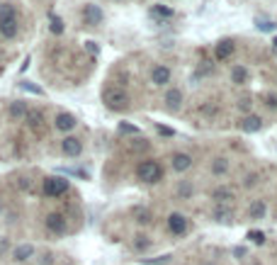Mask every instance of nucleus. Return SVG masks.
<instances>
[{"label":"nucleus","instance_id":"1","mask_svg":"<svg viewBox=\"0 0 277 265\" xmlns=\"http://www.w3.org/2000/svg\"><path fill=\"white\" fill-rule=\"evenodd\" d=\"M17 30H20V25H17V7L12 2H5L0 7V34L5 39H15Z\"/></svg>","mask_w":277,"mask_h":265},{"label":"nucleus","instance_id":"2","mask_svg":"<svg viewBox=\"0 0 277 265\" xmlns=\"http://www.w3.org/2000/svg\"><path fill=\"white\" fill-rule=\"evenodd\" d=\"M102 100L110 110H126V105H129V95L119 88H107L102 93Z\"/></svg>","mask_w":277,"mask_h":265},{"label":"nucleus","instance_id":"3","mask_svg":"<svg viewBox=\"0 0 277 265\" xmlns=\"http://www.w3.org/2000/svg\"><path fill=\"white\" fill-rule=\"evenodd\" d=\"M136 173H139V178L144 183H158L160 178H163V168H160L158 161H144Z\"/></svg>","mask_w":277,"mask_h":265},{"label":"nucleus","instance_id":"4","mask_svg":"<svg viewBox=\"0 0 277 265\" xmlns=\"http://www.w3.org/2000/svg\"><path fill=\"white\" fill-rule=\"evenodd\" d=\"M41 190H44V195H46V197H59V195H63V192L68 190V180H66V178H61V175L46 178Z\"/></svg>","mask_w":277,"mask_h":265},{"label":"nucleus","instance_id":"5","mask_svg":"<svg viewBox=\"0 0 277 265\" xmlns=\"http://www.w3.org/2000/svg\"><path fill=\"white\" fill-rule=\"evenodd\" d=\"M102 10H100V5H92V2H88L85 7H83V20H85V25H90V27H95V25H100L102 22Z\"/></svg>","mask_w":277,"mask_h":265},{"label":"nucleus","instance_id":"6","mask_svg":"<svg viewBox=\"0 0 277 265\" xmlns=\"http://www.w3.org/2000/svg\"><path fill=\"white\" fill-rule=\"evenodd\" d=\"M46 229L54 231V233H63V231H66V219H63V214H59V212L46 214Z\"/></svg>","mask_w":277,"mask_h":265},{"label":"nucleus","instance_id":"7","mask_svg":"<svg viewBox=\"0 0 277 265\" xmlns=\"http://www.w3.org/2000/svg\"><path fill=\"white\" fill-rule=\"evenodd\" d=\"M61 151L66 153V156H71V158H76L83 151V144H80V139H76V136H66L61 141Z\"/></svg>","mask_w":277,"mask_h":265},{"label":"nucleus","instance_id":"8","mask_svg":"<svg viewBox=\"0 0 277 265\" xmlns=\"http://www.w3.org/2000/svg\"><path fill=\"white\" fill-rule=\"evenodd\" d=\"M54 127L59 129V132H71L73 127H76V117L68 112H61L56 114V119H54Z\"/></svg>","mask_w":277,"mask_h":265},{"label":"nucleus","instance_id":"9","mask_svg":"<svg viewBox=\"0 0 277 265\" xmlns=\"http://www.w3.org/2000/svg\"><path fill=\"white\" fill-rule=\"evenodd\" d=\"M34 256V246H30V243H22V246H17L15 251H12V261L15 263H25V261H30Z\"/></svg>","mask_w":277,"mask_h":265},{"label":"nucleus","instance_id":"10","mask_svg":"<svg viewBox=\"0 0 277 265\" xmlns=\"http://www.w3.org/2000/svg\"><path fill=\"white\" fill-rule=\"evenodd\" d=\"M168 229H170L173 233H185V231H187V219H185L183 214H170V217H168Z\"/></svg>","mask_w":277,"mask_h":265},{"label":"nucleus","instance_id":"11","mask_svg":"<svg viewBox=\"0 0 277 265\" xmlns=\"http://www.w3.org/2000/svg\"><path fill=\"white\" fill-rule=\"evenodd\" d=\"M234 41L231 39H224V41H219V46H216V59L219 61H224V59H229L231 54H234Z\"/></svg>","mask_w":277,"mask_h":265},{"label":"nucleus","instance_id":"12","mask_svg":"<svg viewBox=\"0 0 277 265\" xmlns=\"http://www.w3.org/2000/svg\"><path fill=\"white\" fill-rule=\"evenodd\" d=\"M180 102H183V93L180 90H168V95H165V105H168V110H178L180 107Z\"/></svg>","mask_w":277,"mask_h":265},{"label":"nucleus","instance_id":"13","mask_svg":"<svg viewBox=\"0 0 277 265\" xmlns=\"http://www.w3.org/2000/svg\"><path fill=\"white\" fill-rule=\"evenodd\" d=\"M151 80H154L156 85H165V83L170 80V71H168L165 66H156L154 73H151Z\"/></svg>","mask_w":277,"mask_h":265},{"label":"nucleus","instance_id":"14","mask_svg":"<svg viewBox=\"0 0 277 265\" xmlns=\"http://www.w3.org/2000/svg\"><path fill=\"white\" fill-rule=\"evenodd\" d=\"M7 112H10L12 119H25L30 110H27V105H25L22 100H17V102H12V105H10V110H7Z\"/></svg>","mask_w":277,"mask_h":265},{"label":"nucleus","instance_id":"15","mask_svg":"<svg viewBox=\"0 0 277 265\" xmlns=\"http://www.w3.org/2000/svg\"><path fill=\"white\" fill-rule=\"evenodd\" d=\"M190 163H192V158H190L187 153H175V156H173V168H175V170H187Z\"/></svg>","mask_w":277,"mask_h":265},{"label":"nucleus","instance_id":"16","mask_svg":"<svg viewBox=\"0 0 277 265\" xmlns=\"http://www.w3.org/2000/svg\"><path fill=\"white\" fill-rule=\"evenodd\" d=\"M25 119H27V124H30L32 129H41V124H44V114H41L39 110H30Z\"/></svg>","mask_w":277,"mask_h":265},{"label":"nucleus","instance_id":"17","mask_svg":"<svg viewBox=\"0 0 277 265\" xmlns=\"http://www.w3.org/2000/svg\"><path fill=\"white\" fill-rule=\"evenodd\" d=\"M260 127H263L260 117H246V119L241 122V129H243V132H258Z\"/></svg>","mask_w":277,"mask_h":265},{"label":"nucleus","instance_id":"18","mask_svg":"<svg viewBox=\"0 0 277 265\" xmlns=\"http://www.w3.org/2000/svg\"><path fill=\"white\" fill-rule=\"evenodd\" d=\"M250 219H260L263 214H265V202H260V199H255L253 204H250Z\"/></svg>","mask_w":277,"mask_h":265},{"label":"nucleus","instance_id":"19","mask_svg":"<svg viewBox=\"0 0 277 265\" xmlns=\"http://www.w3.org/2000/svg\"><path fill=\"white\" fill-rule=\"evenodd\" d=\"M214 199L216 202H229V199H234V192L229 188H219V190H214Z\"/></svg>","mask_w":277,"mask_h":265},{"label":"nucleus","instance_id":"20","mask_svg":"<svg viewBox=\"0 0 277 265\" xmlns=\"http://www.w3.org/2000/svg\"><path fill=\"white\" fill-rule=\"evenodd\" d=\"M226 168H229V163H226L224 158H216V161H214V166H212L214 175H221V173H226Z\"/></svg>","mask_w":277,"mask_h":265},{"label":"nucleus","instance_id":"21","mask_svg":"<svg viewBox=\"0 0 277 265\" xmlns=\"http://www.w3.org/2000/svg\"><path fill=\"white\" fill-rule=\"evenodd\" d=\"M51 32H54V34H61V32H63V22H61V17H51Z\"/></svg>","mask_w":277,"mask_h":265},{"label":"nucleus","instance_id":"22","mask_svg":"<svg viewBox=\"0 0 277 265\" xmlns=\"http://www.w3.org/2000/svg\"><path fill=\"white\" fill-rule=\"evenodd\" d=\"M248 238L253 243H265V233L263 231H248Z\"/></svg>","mask_w":277,"mask_h":265},{"label":"nucleus","instance_id":"23","mask_svg":"<svg viewBox=\"0 0 277 265\" xmlns=\"http://www.w3.org/2000/svg\"><path fill=\"white\" fill-rule=\"evenodd\" d=\"M151 15H158V17H170V15H173V10H170V7H154V10H151Z\"/></svg>","mask_w":277,"mask_h":265},{"label":"nucleus","instance_id":"24","mask_svg":"<svg viewBox=\"0 0 277 265\" xmlns=\"http://www.w3.org/2000/svg\"><path fill=\"white\" fill-rule=\"evenodd\" d=\"M214 217H216L219 222H229V219H231V212H229V209H216Z\"/></svg>","mask_w":277,"mask_h":265},{"label":"nucleus","instance_id":"25","mask_svg":"<svg viewBox=\"0 0 277 265\" xmlns=\"http://www.w3.org/2000/svg\"><path fill=\"white\" fill-rule=\"evenodd\" d=\"M246 78H248V71H246V68H234V80H236V83L246 80Z\"/></svg>","mask_w":277,"mask_h":265},{"label":"nucleus","instance_id":"26","mask_svg":"<svg viewBox=\"0 0 277 265\" xmlns=\"http://www.w3.org/2000/svg\"><path fill=\"white\" fill-rule=\"evenodd\" d=\"M119 132H122V134H139V129L131 127V124H119Z\"/></svg>","mask_w":277,"mask_h":265},{"label":"nucleus","instance_id":"27","mask_svg":"<svg viewBox=\"0 0 277 265\" xmlns=\"http://www.w3.org/2000/svg\"><path fill=\"white\" fill-rule=\"evenodd\" d=\"M136 238H139V241H136L134 246H136L139 251H141V248H149V241H146V236H136Z\"/></svg>","mask_w":277,"mask_h":265},{"label":"nucleus","instance_id":"28","mask_svg":"<svg viewBox=\"0 0 277 265\" xmlns=\"http://www.w3.org/2000/svg\"><path fill=\"white\" fill-rule=\"evenodd\" d=\"M39 263H41V265H51V263H54V256H51L49 251H46V253L41 256V261H39Z\"/></svg>","mask_w":277,"mask_h":265},{"label":"nucleus","instance_id":"29","mask_svg":"<svg viewBox=\"0 0 277 265\" xmlns=\"http://www.w3.org/2000/svg\"><path fill=\"white\" fill-rule=\"evenodd\" d=\"M136 222H141V224H149V222H151V214H149V212H141Z\"/></svg>","mask_w":277,"mask_h":265},{"label":"nucleus","instance_id":"30","mask_svg":"<svg viewBox=\"0 0 277 265\" xmlns=\"http://www.w3.org/2000/svg\"><path fill=\"white\" fill-rule=\"evenodd\" d=\"M258 27H260V30H265V32H270L275 25H273V22H260V20H258Z\"/></svg>","mask_w":277,"mask_h":265},{"label":"nucleus","instance_id":"31","mask_svg":"<svg viewBox=\"0 0 277 265\" xmlns=\"http://www.w3.org/2000/svg\"><path fill=\"white\" fill-rule=\"evenodd\" d=\"M158 132L160 134H165V136H173V129H168V127H163V124L158 127Z\"/></svg>","mask_w":277,"mask_h":265},{"label":"nucleus","instance_id":"32","mask_svg":"<svg viewBox=\"0 0 277 265\" xmlns=\"http://www.w3.org/2000/svg\"><path fill=\"white\" fill-rule=\"evenodd\" d=\"M7 251V238H0V256Z\"/></svg>","mask_w":277,"mask_h":265},{"label":"nucleus","instance_id":"33","mask_svg":"<svg viewBox=\"0 0 277 265\" xmlns=\"http://www.w3.org/2000/svg\"><path fill=\"white\" fill-rule=\"evenodd\" d=\"M88 51H92V54H97V44H95V41H88Z\"/></svg>","mask_w":277,"mask_h":265},{"label":"nucleus","instance_id":"34","mask_svg":"<svg viewBox=\"0 0 277 265\" xmlns=\"http://www.w3.org/2000/svg\"><path fill=\"white\" fill-rule=\"evenodd\" d=\"M180 195L187 197V195H190V185H180Z\"/></svg>","mask_w":277,"mask_h":265},{"label":"nucleus","instance_id":"35","mask_svg":"<svg viewBox=\"0 0 277 265\" xmlns=\"http://www.w3.org/2000/svg\"><path fill=\"white\" fill-rule=\"evenodd\" d=\"M268 105H270V107H277V98H275V95H270V98H268Z\"/></svg>","mask_w":277,"mask_h":265},{"label":"nucleus","instance_id":"36","mask_svg":"<svg viewBox=\"0 0 277 265\" xmlns=\"http://www.w3.org/2000/svg\"><path fill=\"white\" fill-rule=\"evenodd\" d=\"M234 256H238V258L246 256V248H234Z\"/></svg>","mask_w":277,"mask_h":265},{"label":"nucleus","instance_id":"37","mask_svg":"<svg viewBox=\"0 0 277 265\" xmlns=\"http://www.w3.org/2000/svg\"><path fill=\"white\" fill-rule=\"evenodd\" d=\"M275 44H277V39H275Z\"/></svg>","mask_w":277,"mask_h":265}]
</instances>
